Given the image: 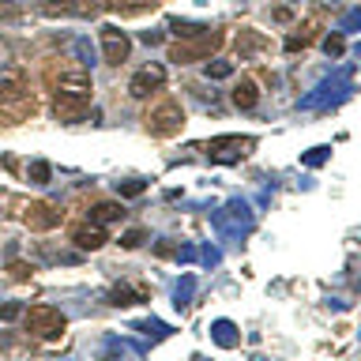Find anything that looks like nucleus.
<instances>
[{
	"label": "nucleus",
	"instance_id": "3",
	"mask_svg": "<svg viewBox=\"0 0 361 361\" xmlns=\"http://www.w3.org/2000/svg\"><path fill=\"white\" fill-rule=\"evenodd\" d=\"M211 222H215V229L222 237H241V234H248V229H253V211H248L245 200H229L222 211L211 215Z\"/></svg>",
	"mask_w": 361,
	"mask_h": 361
},
{
	"label": "nucleus",
	"instance_id": "22",
	"mask_svg": "<svg viewBox=\"0 0 361 361\" xmlns=\"http://www.w3.org/2000/svg\"><path fill=\"white\" fill-rule=\"evenodd\" d=\"M357 27H361V8H350L343 15V23H338V34H354Z\"/></svg>",
	"mask_w": 361,
	"mask_h": 361
},
{
	"label": "nucleus",
	"instance_id": "32",
	"mask_svg": "<svg viewBox=\"0 0 361 361\" xmlns=\"http://www.w3.org/2000/svg\"><path fill=\"white\" fill-rule=\"evenodd\" d=\"M19 312H23V305H19V301H8L4 309H0V320H15Z\"/></svg>",
	"mask_w": 361,
	"mask_h": 361
},
{
	"label": "nucleus",
	"instance_id": "1",
	"mask_svg": "<svg viewBox=\"0 0 361 361\" xmlns=\"http://www.w3.org/2000/svg\"><path fill=\"white\" fill-rule=\"evenodd\" d=\"M91 75H87L83 68L80 72H64L61 80H57V113L64 117V120H72L80 109L91 102Z\"/></svg>",
	"mask_w": 361,
	"mask_h": 361
},
{
	"label": "nucleus",
	"instance_id": "29",
	"mask_svg": "<svg viewBox=\"0 0 361 361\" xmlns=\"http://www.w3.org/2000/svg\"><path fill=\"white\" fill-rule=\"evenodd\" d=\"M75 53L83 57V64H94V61H91L94 49H91V42H87V38H75Z\"/></svg>",
	"mask_w": 361,
	"mask_h": 361
},
{
	"label": "nucleus",
	"instance_id": "31",
	"mask_svg": "<svg viewBox=\"0 0 361 361\" xmlns=\"http://www.w3.org/2000/svg\"><path fill=\"white\" fill-rule=\"evenodd\" d=\"M324 49H327V57H343V34L327 38V42H324Z\"/></svg>",
	"mask_w": 361,
	"mask_h": 361
},
{
	"label": "nucleus",
	"instance_id": "8",
	"mask_svg": "<svg viewBox=\"0 0 361 361\" xmlns=\"http://www.w3.org/2000/svg\"><path fill=\"white\" fill-rule=\"evenodd\" d=\"M245 147H253V139H241V136L215 139V144H211V158L215 162H237L241 155H245Z\"/></svg>",
	"mask_w": 361,
	"mask_h": 361
},
{
	"label": "nucleus",
	"instance_id": "33",
	"mask_svg": "<svg viewBox=\"0 0 361 361\" xmlns=\"http://www.w3.org/2000/svg\"><path fill=\"white\" fill-rule=\"evenodd\" d=\"M12 15H19V4L15 0H0V19H12Z\"/></svg>",
	"mask_w": 361,
	"mask_h": 361
},
{
	"label": "nucleus",
	"instance_id": "7",
	"mask_svg": "<svg viewBox=\"0 0 361 361\" xmlns=\"http://www.w3.org/2000/svg\"><path fill=\"white\" fill-rule=\"evenodd\" d=\"M128 49H132V42H128V34L120 27H102V53H106V61L109 64H120V61H128Z\"/></svg>",
	"mask_w": 361,
	"mask_h": 361
},
{
	"label": "nucleus",
	"instance_id": "25",
	"mask_svg": "<svg viewBox=\"0 0 361 361\" xmlns=\"http://www.w3.org/2000/svg\"><path fill=\"white\" fill-rule=\"evenodd\" d=\"M147 189V181H117V196H139Z\"/></svg>",
	"mask_w": 361,
	"mask_h": 361
},
{
	"label": "nucleus",
	"instance_id": "15",
	"mask_svg": "<svg viewBox=\"0 0 361 361\" xmlns=\"http://www.w3.org/2000/svg\"><path fill=\"white\" fill-rule=\"evenodd\" d=\"M211 335H215L218 346H237V327L229 324V320H215L211 324Z\"/></svg>",
	"mask_w": 361,
	"mask_h": 361
},
{
	"label": "nucleus",
	"instance_id": "11",
	"mask_svg": "<svg viewBox=\"0 0 361 361\" xmlns=\"http://www.w3.org/2000/svg\"><path fill=\"white\" fill-rule=\"evenodd\" d=\"M87 218H91L94 226H109V222H117V218H125V207L106 200V203H94L91 211H87Z\"/></svg>",
	"mask_w": 361,
	"mask_h": 361
},
{
	"label": "nucleus",
	"instance_id": "5",
	"mask_svg": "<svg viewBox=\"0 0 361 361\" xmlns=\"http://www.w3.org/2000/svg\"><path fill=\"white\" fill-rule=\"evenodd\" d=\"M181 106L177 102H162V106H155V109H151V113H147V128H151V132H155V136H173V132H177V128H181Z\"/></svg>",
	"mask_w": 361,
	"mask_h": 361
},
{
	"label": "nucleus",
	"instance_id": "34",
	"mask_svg": "<svg viewBox=\"0 0 361 361\" xmlns=\"http://www.w3.org/2000/svg\"><path fill=\"white\" fill-rule=\"evenodd\" d=\"M200 256H203V264H207V267H215V264H218V253H215V248H211V245H207V248H203V253H200Z\"/></svg>",
	"mask_w": 361,
	"mask_h": 361
},
{
	"label": "nucleus",
	"instance_id": "2",
	"mask_svg": "<svg viewBox=\"0 0 361 361\" xmlns=\"http://www.w3.org/2000/svg\"><path fill=\"white\" fill-rule=\"evenodd\" d=\"M346 91H350V68H338L335 75H327L316 91L305 94L298 106L301 109H327L331 102H338V98H346Z\"/></svg>",
	"mask_w": 361,
	"mask_h": 361
},
{
	"label": "nucleus",
	"instance_id": "30",
	"mask_svg": "<svg viewBox=\"0 0 361 361\" xmlns=\"http://www.w3.org/2000/svg\"><path fill=\"white\" fill-rule=\"evenodd\" d=\"M120 245H125V248H136V245H144V229H128V234L120 237Z\"/></svg>",
	"mask_w": 361,
	"mask_h": 361
},
{
	"label": "nucleus",
	"instance_id": "13",
	"mask_svg": "<svg viewBox=\"0 0 361 361\" xmlns=\"http://www.w3.org/2000/svg\"><path fill=\"white\" fill-rule=\"evenodd\" d=\"M264 46H267V42L260 38L256 30H241V34H237V53H241V57H256Z\"/></svg>",
	"mask_w": 361,
	"mask_h": 361
},
{
	"label": "nucleus",
	"instance_id": "18",
	"mask_svg": "<svg viewBox=\"0 0 361 361\" xmlns=\"http://www.w3.org/2000/svg\"><path fill=\"white\" fill-rule=\"evenodd\" d=\"M170 30H173L177 38H200L203 30H211V27H203V23H192V19H173V23H170Z\"/></svg>",
	"mask_w": 361,
	"mask_h": 361
},
{
	"label": "nucleus",
	"instance_id": "23",
	"mask_svg": "<svg viewBox=\"0 0 361 361\" xmlns=\"http://www.w3.org/2000/svg\"><path fill=\"white\" fill-rule=\"evenodd\" d=\"M229 75H234V64H229V61L207 64V80H229Z\"/></svg>",
	"mask_w": 361,
	"mask_h": 361
},
{
	"label": "nucleus",
	"instance_id": "28",
	"mask_svg": "<svg viewBox=\"0 0 361 361\" xmlns=\"http://www.w3.org/2000/svg\"><path fill=\"white\" fill-rule=\"evenodd\" d=\"M327 155H331V147H316V151H312V155H305L301 162H305V166H320V162H324Z\"/></svg>",
	"mask_w": 361,
	"mask_h": 361
},
{
	"label": "nucleus",
	"instance_id": "20",
	"mask_svg": "<svg viewBox=\"0 0 361 361\" xmlns=\"http://www.w3.org/2000/svg\"><path fill=\"white\" fill-rule=\"evenodd\" d=\"M136 331L155 335V338H166V335H170V327L162 324V320H155V316H151V320H139V324H136Z\"/></svg>",
	"mask_w": 361,
	"mask_h": 361
},
{
	"label": "nucleus",
	"instance_id": "24",
	"mask_svg": "<svg viewBox=\"0 0 361 361\" xmlns=\"http://www.w3.org/2000/svg\"><path fill=\"white\" fill-rule=\"evenodd\" d=\"M109 298H113L109 305H132V301H139V293H136L132 286H117L113 293H109Z\"/></svg>",
	"mask_w": 361,
	"mask_h": 361
},
{
	"label": "nucleus",
	"instance_id": "26",
	"mask_svg": "<svg viewBox=\"0 0 361 361\" xmlns=\"http://www.w3.org/2000/svg\"><path fill=\"white\" fill-rule=\"evenodd\" d=\"M98 0H72V15H94Z\"/></svg>",
	"mask_w": 361,
	"mask_h": 361
},
{
	"label": "nucleus",
	"instance_id": "16",
	"mask_svg": "<svg viewBox=\"0 0 361 361\" xmlns=\"http://www.w3.org/2000/svg\"><path fill=\"white\" fill-rule=\"evenodd\" d=\"M215 46V34L211 38H203V42H196V46H177V49H173V61H192V57H200V53H207V49H211Z\"/></svg>",
	"mask_w": 361,
	"mask_h": 361
},
{
	"label": "nucleus",
	"instance_id": "6",
	"mask_svg": "<svg viewBox=\"0 0 361 361\" xmlns=\"http://www.w3.org/2000/svg\"><path fill=\"white\" fill-rule=\"evenodd\" d=\"M162 83H166V68H162V64H144V68L128 80V94L132 98H151Z\"/></svg>",
	"mask_w": 361,
	"mask_h": 361
},
{
	"label": "nucleus",
	"instance_id": "21",
	"mask_svg": "<svg viewBox=\"0 0 361 361\" xmlns=\"http://www.w3.org/2000/svg\"><path fill=\"white\" fill-rule=\"evenodd\" d=\"M42 15H72V0H46L42 4Z\"/></svg>",
	"mask_w": 361,
	"mask_h": 361
},
{
	"label": "nucleus",
	"instance_id": "19",
	"mask_svg": "<svg viewBox=\"0 0 361 361\" xmlns=\"http://www.w3.org/2000/svg\"><path fill=\"white\" fill-rule=\"evenodd\" d=\"M27 177L34 181V184H49V177H53V170H49V162H42V158H34L27 166Z\"/></svg>",
	"mask_w": 361,
	"mask_h": 361
},
{
	"label": "nucleus",
	"instance_id": "9",
	"mask_svg": "<svg viewBox=\"0 0 361 361\" xmlns=\"http://www.w3.org/2000/svg\"><path fill=\"white\" fill-rule=\"evenodd\" d=\"M27 226L53 229V226H61V211H57V207H49V203H30L27 207Z\"/></svg>",
	"mask_w": 361,
	"mask_h": 361
},
{
	"label": "nucleus",
	"instance_id": "35",
	"mask_svg": "<svg viewBox=\"0 0 361 361\" xmlns=\"http://www.w3.org/2000/svg\"><path fill=\"white\" fill-rule=\"evenodd\" d=\"M144 42H147V46H158L162 34H158V30H144Z\"/></svg>",
	"mask_w": 361,
	"mask_h": 361
},
{
	"label": "nucleus",
	"instance_id": "27",
	"mask_svg": "<svg viewBox=\"0 0 361 361\" xmlns=\"http://www.w3.org/2000/svg\"><path fill=\"white\" fill-rule=\"evenodd\" d=\"M113 8H125V12H136V8H147V4H155V0H109Z\"/></svg>",
	"mask_w": 361,
	"mask_h": 361
},
{
	"label": "nucleus",
	"instance_id": "10",
	"mask_svg": "<svg viewBox=\"0 0 361 361\" xmlns=\"http://www.w3.org/2000/svg\"><path fill=\"white\" fill-rule=\"evenodd\" d=\"M72 241H75V248H80V253H94V248L106 245V229L94 226V222H87V226H80L72 234Z\"/></svg>",
	"mask_w": 361,
	"mask_h": 361
},
{
	"label": "nucleus",
	"instance_id": "14",
	"mask_svg": "<svg viewBox=\"0 0 361 361\" xmlns=\"http://www.w3.org/2000/svg\"><path fill=\"white\" fill-rule=\"evenodd\" d=\"M192 293H196V275H184V279L177 282V290H173V305H177V309H189V305H192Z\"/></svg>",
	"mask_w": 361,
	"mask_h": 361
},
{
	"label": "nucleus",
	"instance_id": "12",
	"mask_svg": "<svg viewBox=\"0 0 361 361\" xmlns=\"http://www.w3.org/2000/svg\"><path fill=\"white\" fill-rule=\"evenodd\" d=\"M234 106L237 109H256V102H260V91H256V83L253 80H241L237 87H234Z\"/></svg>",
	"mask_w": 361,
	"mask_h": 361
},
{
	"label": "nucleus",
	"instance_id": "4",
	"mask_svg": "<svg viewBox=\"0 0 361 361\" xmlns=\"http://www.w3.org/2000/svg\"><path fill=\"white\" fill-rule=\"evenodd\" d=\"M27 327L34 331L38 338H46V343H53V338L64 335V327H68V320H64L61 309H53V305H34V309L27 312Z\"/></svg>",
	"mask_w": 361,
	"mask_h": 361
},
{
	"label": "nucleus",
	"instance_id": "17",
	"mask_svg": "<svg viewBox=\"0 0 361 361\" xmlns=\"http://www.w3.org/2000/svg\"><path fill=\"white\" fill-rule=\"evenodd\" d=\"M19 98H23V80L19 75L0 80V102H19Z\"/></svg>",
	"mask_w": 361,
	"mask_h": 361
}]
</instances>
